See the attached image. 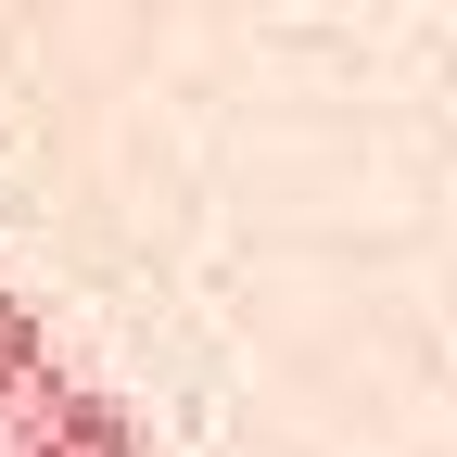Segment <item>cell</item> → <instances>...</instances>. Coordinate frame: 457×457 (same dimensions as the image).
<instances>
[{
	"mask_svg": "<svg viewBox=\"0 0 457 457\" xmlns=\"http://www.w3.org/2000/svg\"><path fill=\"white\" fill-rule=\"evenodd\" d=\"M0 457H140V407H128L114 381L51 369L38 394H13V407H0Z\"/></svg>",
	"mask_w": 457,
	"mask_h": 457,
	"instance_id": "6da1fadb",
	"label": "cell"
},
{
	"mask_svg": "<svg viewBox=\"0 0 457 457\" xmlns=\"http://www.w3.org/2000/svg\"><path fill=\"white\" fill-rule=\"evenodd\" d=\"M38 381H51V318L0 279V407H13V394H38Z\"/></svg>",
	"mask_w": 457,
	"mask_h": 457,
	"instance_id": "7a4b0ae2",
	"label": "cell"
}]
</instances>
